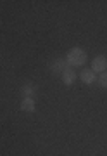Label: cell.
<instances>
[{
    "instance_id": "2",
    "label": "cell",
    "mask_w": 107,
    "mask_h": 156,
    "mask_svg": "<svg viewBox=\"0 0 107 156\" xmlns=\"http://www.w3.org/2000/svg\"><path fill=\"white\" fill-rule=\"evenodd\" d=\"M107 69V57L105 56H97L92 62V71L93 73H104Z\"/></svg>"
},
{
    "instance_id": "4",
    "label": "cell",
    "mask_w": 107,
    "mask_h": 156,
    "mask_svg": "<svg viewBox=\"0 0 107 156\" xmlns=\"http://www.w3.org/2000/svg\"><path fill=\"white\" fill-rule=\"evenodd\" d=\"M21 111H24V113H33L35 111L33 97H23V101H21Z\"/></svg>"
},
{
    "instance_id": "3",
    "label": "cell",
    "mask_w": 107,
    "mask_h": 156,
    "mask_svg": "<svg viewBox=\"0 0 107 156\" xmlns=\"http://www.w3.org/2000/svg\"><path fill=\"white\" fill-rule=\"evenodd\" d=\"M62 82H64V85H73L74 82H76V76H78V75H76V71H74L73 68H66V69H64V71H62Z\"/></svg>"
},
{
    "instance_id": "6",
    "label": "cell",
    "mask_w": 107,
    "mask_h": 156,
    "mask_svg": "<svg viewBox=\"0 0 107 156\" xmlns=\"http://www.w3.org/2000/svg\"><path fill=\"white\" fill-rule=\"evenodd\" d=\"M68 68V62L66 59H57L54 64H52V75H62V71Z\"/></svg>"
},
{
    "instance_id": "5",
    "label": "cell",
    "mask_w": 107,
    "mask_h": 156,
    "mask_svg": "<svg viewBox=\"0 0 107 156\" xmlns=\"http://www.w3.org/2000/svg\"><path fill=\"white\" fill-rule=\"evenodd\" d=\"M79 78H81V82L86 85H92L95 82V73L92 71V69H83V71L79 73Z\"/></svg>"
},
{
    "instance_id": "7",
    "label": "cell",
    "mask_w": 107,
    "mask_h": 156,
    "mask_svg": "<svg viewBox=\"0 0 107 156\" xmlns=\"http://www.w3.org/2000/svg\"><path fill=\"white\" fill-rule=\"evenodd\" d=\"M21 94H23L24 97H31V95H33V89H31V85H24L23 89H21Z\"/></svg>"
},
{
    "instance_id": "8",
    "label": "cell",
    "mask_w": 107,
    "mask_h": 156,
    "mask_svg": "<svg viewBox=\"0 0 107 156\" xmlns=\"http://www.w3.org/2000/svg\"><path fill=\"white\" fill-rule=\"evenodd\" d=\"M99 83H100L102 89H107V73H102L99 76Z\"/></svg>"
},
{
    "instance_id": "1",
    "label": "cell",
    "mask_w": 107,
    "mask_h": 156,
    "mask_svg": "<svg viewBox=\"0 0 107 156\" xmlns=\"http://www.w3.org/2000/svg\"><path fill=\"white\" fill-rule=\"evenodd\" d=\"M66 62L71 64V66H83L86 62V52L79 47H73L66 56Z\"/></svg>"
}]
</instances>
